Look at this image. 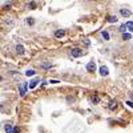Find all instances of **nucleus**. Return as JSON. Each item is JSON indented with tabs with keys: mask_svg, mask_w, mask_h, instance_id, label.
<instances>
[{
	"mask_svg": "<svg viewBox=\"0 0 133 133\" xmlns=\"http://www.w3.org/2000/svg\"><path fill=\"white\" fill-rule=\"evenodd\" d=\"M55 36L57 37V39H61V37L65 36V31L64 29H57V31L55 32Z\"/></svg>",
	"mask_w": 133,
	"mask_h": 133,
	"instance_id": "obj_8",
	"label": "nucleus"
},
{
	"mask_svg": "<svg viewBox=\"0 0 133 133\" xmlns=\"http://www.w3.org/2000/svg\"><path fill=\"white\" fill-rule=\"evenodd\" d=\"M120 15H121L122 17H129V16L132 15V12H130L128 8H120Z\"/></svg>",
	"mask_w": 133,
	"mask_h": 133,
	"instance_id": "obj_4",
	"label": "nucleus"
},
{
	"mask_svg": "<svg viewBox=\"0 0 133 133\" xmlns=\"http://www.w3.org/2000/svg\"><path fill=\"white\" fill-rule=\"evenodd\" d=\"M37 83H39V80H32V81H29V89H33L37 85Z\"/></svg>",
	"mask_w": 133,
	"mask_h": 133,
	"instance_id": "obj_15",
	"label": "nucleus"
},
{
	"mask_svg": "<svg viewBox=\"0 0 133 133\" xmlns=\"http://www.w3.org/2000/svg\"><path fill=\"white\" fill-rule=\"evenodd\" d=\"M16 52H17L19 55H23V53L25 52V49H24V47H23L21 44H17V45H16Z\"/></svg>",
	"mask_w": 133,
	"mask_h": 133,
	"instance_id": "obj_9",
	"label": "nucleus"
},
{
	"mask_svg": "<svg viewBox=\"0 0 133 133\" xmlns=\"http://www.w3.org/2000/svg\"><path fill=\"white\" fill-rule=\"evenodd\" d=\"M98 71H100V75L101 76H108L109 75V69H108V66H105V65H101Z\"/></svg>",
	"mask_w": 133,
	"mask_h": 133,
	"instance_id": "obj_5",
	"label": "nucleus"
},
{
	"mask_svg": "<svg viewBox=\"0 0 133 133\" xmlns=\"http://www.w3.org/2000/svg\"><path fill=\"white\" fill-rule=\"evenodd\" d=\"M126 104H128L130 108H133V101H126Z\"/></svg>",
	"mask_w": 133,
	"mask_h": 133,
	"instance_id": "obj_24",
	"label": "nucleus"
},
{
	"mask_svg": "<svg viewBox=\"0 0 133 133\" xmlns=\"http://www.w3.org/2000/svg\"><path fill=\"white\" fill-rule=\"evenodd\" d=\"M36 75V71L35 69H28L27 72H25V76H28V77H29V76H35Z\"/></svg>",
	"mask_w": 133,
	"mask_h": 133,
	"instance_id": "obj_14",
	"label": "nucleus"
},
{
	"mask_svg": "<svg viewBox=\"0 0 133 133\" xmlns=\"http://www.w3.org/2000/svg\"><path fill=\"white\" fill-rule=\"evenodd\" d=\"M122 39H124V40H130L132 39V35H130V33H122Z\"/></svg>",
	"mask_w": 133,
	"mask_h": 133,
	"instance_id": "obj_17",
	"label": "nucleus"
},
{
	"mask_svg": "<svg viewBox=\"0 0 133 133\" xmlns=\"http://www.w3.org/2000/svg\"><path fill=\"white\" fill-rule=\"evenodd\" d=\"M118 31H120V32H122V33H125V31H126V24H122V25H120V28H118Z\"/></svg>",
	"mask_w": 133,
	"mask_h": 133,
	"instance_id": "obj_19",
	"label": "nucleus"
},
{
	"mask_svg": "<svg viewBox=\"0 0 133 133\" xmlns=\"http://www.w3.org/2000/svg\"><path fill=\"white\" fill-rule=\"evenodd\" d=\"M84 44H85V47H89V45H91V43H89L88 39H85V40H84Z\"/></svg>",
	"mask_w": 133,
	"mask_h": 133,
	"instance_id": "obj_21",
	"label": "nucleus"
},
{
	"mask_svg": "<svg viewBox=\"0 0 133 133\" xmlns=\"http://www.w3.org/2000/svg\"><path fill=\"white\" fill-rule=\"evenodd\" d=\"M132 49H133V45H132Z\"/></svg>",
	"mask_w": 133,
	"mask_h": 133,
	"instance_id": "obj_25",
	"label": "nucleus"
},
{
	"mask_svg": "<svg viewBox=\"0 0 133 133\" xmlns=\"http://www.w3.org/2000/svg\"><path fill=\"white\" fill-rule=\"evenodd\" d=\"M40 65H41V68H44V69H49V68H52V66H53L51 63H41Z\"/></svg>",
	"mask_w": 133,
	"mask_h": 133,
	"instance_id": "obj_12",
	"label": "nucleus"
},
{
	"mask_svg": "<svg viewBox=\"0 0 133 133\" xmlns=\"http://www.w3.org/2000/svg\"><path fill=\"white\" fill-rule=\"evenodd\" d=\"M87 71L89 73H93L94 71H96V63H94V61H89L87 64Z\"/></svg>",
	"mask_w": 133,
	"mask_h": 133,
	"instance_id": "obj_3",
	"label": "nucleus"
},
{
	"mask_svg": "<svg viewBox=\"0 0 133 133\" xmlns=\"http://www.w3.org/2000/svg\"><path fill=\"white\" fill-rule=\"evenodd\" d=\"M25 24L27 25H33V24H35V19H33V17H27L25 19Z\"/></svg>",
	"mask_w": 133,
	"mask_h": 133,
	"instance_id": "obj_10",
	"label": "nucleus"
},
{
	"mask_svg": "<svg viewBox=\"0 0 133 133\" xmlns=\"http://www.w3.org/2000/svg\"><path fill=\"white\" fill-rule=\"evenodd\" d=\"M83 55H84V52H83V49H80V48H73L72 51H71V56L75 57V59L81 57Z\"/></svg>",
	"mask_w": 133,
	"mask_h": 133,
	"instance_id": "obj_2",
	"label": "nucleus"
},
{
	"mask_svg": "<svg viewBox=\"0 0 133 133\" xmlns=\"http://www.w3.org/2000/svg\"><path fill=\"white\" fill-rule=\"evenodd\" d=\"M117 20H118L117 16H109L108 17V23H116Z\"/></svg>",
	"mask_w": 133,
	"mask_h": 133,
	"instance_id": "obj_16",
	"label": "nucleus"
},
{
	"mask_svg": "<svg viewBox=\"0 0 133 133\" xmlns=\"http://www.w3.org/2000/svg\"><path fill=\"white\" fill-rule=\"evenodd\" d=\"M101 36H103V39L105 40V41H108V40H109V37H111V36H109V33H108L107 31H103V32H101Z\"/></svg>",
	"mask_w": 133,
	"mask_h": 133,
	"instance_id": "obj_11",
	"label": "nucleus"
},
{
	"mask_svg": "<svg viewBox=\"0 0 133 133\" xmlns=\"http://www.w3.org/2000/svg\"><path fill=\"white\" fill-rule=\"evenodd\" d=\"M91 101H92L93 104H98V103H100V97L97 96V94H94V96H92Z\"/></svg>",
	"mask_w": 133,
	"mask_h": 133,
	"instance_id": "obj_13",
	"label": "nucleus"
},
{
	"mask_svg": "<svg viewBox=\"0 0 133 133\" xmlns=\"http://www.w3.org/2000/svg\"><path fill=\"white\" fill-rule=\"evenodd\" d=\"M28 87H29V84H28V83H23L20 87H19V93H20V96H21V97H24L25 94H27Z\"/></svg>",
	"mask_w": 133,
	"mask_h": 133,
	"instance_id": "obj_1",
	"label": "nucleus"
},
{
	"mask_svg": "<svg viewBox=\"0 0 133 133\" xmlns=\"http://www.w3.org/2000/svg\"><path fill=\"white\" fill-rule=\"evenodd\" d=\"M20 128H19V126H15V133H20Z\"/></svg>",
	"mask_w": 133,
	"mask_h": 133,
	"instance_id": "obj_23",
	"label": "nucleus"
},
{
	"mask_svg": "<svg viewBox=\"0 0 133 133\" xmlns=\"http://www.w3.org/2000/svg\"><path fill=\"white\" fill-rule=\"evenodd\" d=\"M49 83L51 84H59L60 81H59V80H49Z\"/></svg>",
	"mask_w": 133,
	"mask_h": 133,
	"instance_id": "obj_22",
	"label": "nucleus"
},
{
	"mask_svg": "<svg viewBox=\"0 0 133 133\" xmlns=\"http://www.w3.org/2000/svg\"><path fill=\"white\" fill-rule=\"evenodd\" d=\"M66 101H68V103H71V101H75V97H72V96H68V97H66Z\"/></svg>",
	"mask_w": 133,
	"mask_h": 133,
	"instance_id": "obj_20",
	"label": "nucleus"
},
{
	"mask_svg": "<svg viewBox=\"0 0 133 133\" xmlns=\"http://www.w3.org/2000/svg\"><path fill=\"white\" fill-rule=\"evenodd\" d=\"M28 8H29V9H35V8H36V3H35V2L28 3Z\"/></svg>",
	"mask_w": 133,
	"mask_h": 133,
	"instance_id": "obj_18",
	"label": "nucleus"
},
{
	"mask_svg": "<svg viewBox=\"0 0 133 133\" xmlns=\"http://www.w3.org/2000/svg\"><path fill=\"white\" fill-rule=\"evenodd\" d=\"M4 129H6V133H15V128L12 124H6Z\"/></svg>",
	"mask_w": 133,
	"mask_h": 133,
	"instance_id": "obj_7",
	"label": "nucleus"
},
{
	"mask_svg": "<svg viewBox=\"0 0 133 133\" xmlns=\"http://www.w3.org/2000/svg\"><path fill=\"white\" fill-rule=\"evenodd\" d=\"M117 105H118V104H117L116 100H112V101L109 103V105H108V109L113 112V111H116V109H117Z\"/></svg>",
	"mask_w": 133,
	"mask_h": 133,
	"instance_id": "obj_6",
	"label": "nucleus"
}]
</instances>
